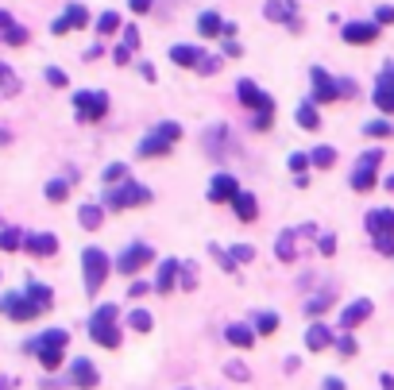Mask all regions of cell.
<instances>
[{
  "label": "cell",
  "instance_id": "obj_39",
  "mask_svg": "<svg viewBox=\"0 0 394 390\" xmlns=\"http://www.w3.org/2000/svg\"><path fill=\"white\" fill-rule=\"evenodd\" d=\"M20 89V78L8 70V62H0V93H16Z\"/></svg>",
  "mask_w": 394,
  "mask_h": 390
},
{
  "label": "cell",
  "instance_id": "obj_34",
  "mask_svg": "<svg viewBox=\"0 0 394 390\" xmlns=\"http://www.w3.org/2000/svg\"><path fill=\"white\" fill-rule=\"evenodd\" d=\"M364 136H371V139H390V136H394V124L383 120V116H379V120H367V124H364Z\"/></svg>",
  "mask_w": 394,
  "mask_h": 390
},
{
  "label": "cell",
  "instance_id": "obj_38",
  "mask_svg": "<svg viewBox=\"0 0 394 390\" xmlns=\"http://www.w3.org/2000/svg\"><path fill=\"white\" fill-rule=\"evenodd\" d=\"M209 255H213V259H217L220 267L228 271V275H232V271L240 267V263H236V259H232V255H228V252H225V247H220V244H209Z\"/></svg>",
  "mask_w": 394,
  "mask_h": 390
},
{
  "label": "cell",
  "instance_id": "obj_61",
  "mask_svg": "<svg viewBox=\"0 0 394 390\" xmlns=\"http://www.w3.org/2000/svg\"><path fill=\"white\" fill-rule=\"evenodd\" d=\"M379 383H383V390H394V375H383Z\"/></svg>",
  "mask_w": 394,
  "mask_h": 390
},
{
  "label": "cell",
  "instance_id": "obj_35",
  "mask_svg": "<svg viewBox=\"0 0 394 390\" xmlns=\"http://www.w3.org/2000/svg\"><path fill=\"white\" fill-rule=\"evenodd\" d=\"M23 247V232L20 228H4L0 232V252H20Z\"/></svg>",
  "mask_w": 394,
  "mask_h": 390
},
{
  "label": "cell",
  "instance_id": "obj_45",
  "mask_svg": "<svg viewBox=\"0 0 394 390\" xmlns=\"http://www.w3.org/2000/svg\"><path fill=\"white\" fill-rule=\"evenodd\" d=\"M225 375H228V379H236V383H248V379H251V371L244 367L240 360H232V363H228V367H225Z\"/></svg>",
  "mask_w": 394,
  "mask_h": 390
},
{
  "label": "cell",
  "instance_id": "obj_16",
  "mask_svg": "<svg viewBox=\"0 0 394 390\" xmlns=\"http://www.w3.org/2000/svg\"><path fill=\"white\" fill-rule=\"evenodd\" d=\"M70 383L73 386H81V390H93L97 383H101V375H97V367H93V360H73L70 363Z\"/></svg>",
  "mask_w": 394,
  "mask_h": 390
},
{
  "label": "cell",
  "instance_id": "obj_23",
  "mask_svg": "<svg viewBox=\"0 0 394 390\" xmlns=\"http://www.w3.org/2000/svg\"><path fill=\"white\" fill-rule=\"evenodd\" d=\"M294 244H298V228H282V232H278V240H275V255L282 263H294V259H298V247H294Z\"/></svg>",
  "mask_w": 394,
  "mask_h": 390
},
{
  "label": "cell",
  "instance_id": "obj_15",
  "mask_svg": "<svg viewBox=\"0 0 394 390\" xmlns=\"http://www.w3.org/2000/svg\"><path fill=\"white\" fill-rule=\"evenodd\" d=\"M236 194H240V182H236L232 174H213V178H209V201L213 205L232 201Z\"/></svg>",
  "mask_w": 394,
  "mask_h": 390
},
{
  "label": "cell",
  "instance_id": "obj_41",
  "mask_svg": "<svg viewBox=\"0 0 394 390\" xmlns=\"http://www.w3.org/2000/svg\"><path fill=\"white\" fill-rule=\"evenodd\" d=\"M286 167H290L294 174H306L309 167H314V162H309V151H294L290 159H286Z\"/></svg>",
  "mask_w": 394,
  "mask_h": 390
},
{
  "label": "cell",
  "instance_id": "obj_51",
  "mask_svg": "<svg viewBox=\"0 0 394 390\" xmlns=\"http://www.w3.org/2000/svg\"><path fill=\"white\" fill-rule=\"evenodd\" d=\"M147 290H155V282H143V278H139V282H131V286H128V297H143Z\"/></svg>",
  "mask_w": 394,
  "mask_h": 390
},
{
  "label": "cell",
  "instance_id": "obj_25",
  "mask_svg": "<svg viewBox=\"0 0 394 390\" xmlns=\"http://www.w3.org/2000/svg\"><path fill=\"white\" fill-rule=\"evenodd\" d=\"M256 329H251V325H244V321H236V325H228L225 329V340H228V344H232V348H251V344H256Z\"/></svg>",
  "mask_w": 394,
  "mask_h": 390
},
{
  "label": "cell",
  "instance_id": "obj_48",
  "mask_svg": "<svg viewBox=\"0 0 394 390\" xmlns=\"http://www.w3.org/2000/svg\"><path fill=\"white\" fill-rule=\"evenodd\" d=\"M270 124H275V109H259L256 120H251V128H256V131H267Z\"/></svg>",
  "mask_w": 394,
  "mask_h": 390
},
{
  "label": "cell",
  "instance_id": "obj_46",
  "mask_svg": "<svg viewBox=\"0 0 394 390\" xmlns=\"http://www.w3.org/2000/svg\"><path fill=\"white\" fill-rule=\"evenodd\" d=\"M178 275H182V290H197V267H193V263H182Z\"/></svg>",
  "mask_w": 394,
  "mask_h": 390
},
{
  "label": "cell",
  "instance_id": "obj_17",
  "mask_svg": "<svg viewBox=\"0 0 394 390\" xmlns=\"http://www.w3.org/2000/svg\"><path fill=\"white\" fill-rule=\"evenodd\" d=\"M23 252H31V255H54L59 252V236H54V232H28V236H23Z\"/></svg>",
  "mask_w": 394,
  "mask_h": 390
},
{
  "label": "cell",
  "instance_id": "obj_30",
  "mask_svg": "<svg viewBox=\"0 0 394 390\" xmlns=\"http://www.w3.org/2000/svg\"><path fill=\"white\" fill-rule=\"evenodd\" d=\"M220 28H225V20H220L217 12H201V16H197V31H201L205 39H209V35H220Z\"/></svg>",
  "mask_w": 394,
  "mask_h": 390
},
{
  "label": "cell",
  "instance_id": "obj_7",
  "mask_svg": "<svg viewBox=\"0 0 394 390\" xmlns=\"http://www.w3.org/2000/svg\"><path fill=\"white\" fill-rule=\"evenodd\" d=\"M73 112H78L81 124H97L109 116V93L105 89H81L73 93Z\"/></svg>",
  "mask_w": 394,
  "mask_h": 390
},
{
  "label": "cell",
  "instance_id": "obj_13",
  "mask_svg": "<svg viewBox=\"0 0 394 390\" xmlns=\"http://www.w3.org/2000/svg\"><path fill=\"white\" fill-rule=\"evenodd\" d=\"M236 97H240V105H248L251 112H259V109H275L270 93H263V89H259L251 78H240V81H236Z\"/></svg>",
  "mask_w": 394,
  "mask_h": 390
},
{
  "label": "cell",
  "instance_id": "obj_32",
  "mask_svg": "<svg viewBox=\"0 0 394 390\" xmlns=\"http://www.w3.org/2000/svg\"><path fill=\"white\" fill-rule=\"evenodd\" d=\"M117 31H124V20H120V12H105L101 20H97V35H117Z\"/></svg>",
  "mask_w": 394,
  "mask_h": 390
},
{
  "label": "cell",
  "instance_id": "obj_24",
  "mask_svg": "<svg viewBox=\"0 0 394 390\" xmlns=\"http://www.w3.org/2000/svg\"><path fill=\"white\" fill-rule=\"evenodd\" d=\"M294 120H298V128H306V131H317L321 128V112H317V101L309 97V101H302L298 109H294Z\"/></svg>",
  "mask_w": 394,
  "mask_h": 390
},
{
  "label": "cell",
  "instance_id": "obj_59",
  "mask_svg": "<svg viewBox=\"0 0 394 390\" xmlns=\"http://www.w3.org/2000/svg\"><path fill=\"white\" fill-rule=\"evenodd\" d=\"M321 386H325V390H348V386H344V379H336V375H328Z\"/></svg>",
  "mask_w": 394,
  "mask_h": 390
},
{
  "label": "cell",
  "instance_id": "obj_42",
  "mask_svg": "<svg viewBox=\"0 0 394 390\" xmlns=\"http://www.w3.org/2000/svg\"><path fill=\"white\" fill-rule=\"evenodd\" d=\"M333 344H336L340 355H356V336H352V329H344V336H336Z\"/></svg>",
  "mask_w": 394,
  "mask_h": 390
},
{
  "label": "cell",
  "instance_id": "obj_1",
  "mask_svg": "<svg viewBox=\"0 0 394 390\" xmlns=\"http://www.w3.org/2000/svg\"><path fill=\"white\" fill-rule=\"evenodd\" d=\"M51 305H54L51 286H43V282H35V278H31L20 294H4V297H0V313H4L8 321H35L39 313H47Z\"/></svg>",
  "mask_w": 394,
  "mask_h": 390
},
{
  "label": "cell",
  "instance_id": "obj_11",
  "mask_svg": "<svg viewBox=\"0 0 394 390\" xmlns=\"http://www.w3.org/2000/svg\"><path fill=\"white\" fill-rule=\"evenodd\" d=\"M309 85H314V101L317 105H328V101H336V97H340V81L333 78V73L328 70H321V66H314V70H309Z\"/></svg>",
  "mask_w": 394,
  "mask_h": 390
},
{
  "label": "cell",
  "instance_id": "obj_53",
  "mask_svg": "<svg viewBox=\"0 0 394 390\" xmlns=\"http://www.w3.org/2000/svg\"><path fill=\"white\" fill-rule=\"evenodd\" d=\"M317 252H321V255H333L336 252V236H317Z\"/></svg>",
  "mask_w": 394,
  "mask_h": 390
},
{
  "label": "cell",
  "instance_id": "obj_5",
  "mask_svg": "<svg viewBox=\"0 0 394 390\" xmlns=\"http://www.w3.org/2000/svg\"><path fill=\"white\" fill-rule=\"evenodd\" d=\"M151 201V189L147 186H139V182H112L109 189H105V197H101V205L105 209H136V205H147Z\"/></svg>",
  "mask_w": 394,
  "mask_h": 390
},
{
  "label": "cell",
  "instance_id": "obj_57",
  "mask_svg": "<svg viewBox=\"0 0 394 390\" xmlns=\"http://www.w3.org/2000/svg\"><path fill=\"white\" fill-rule=\"evenodd\" d=\"M124 47H131V51L139 47V31L136 28H124Z\"/></svg>",
  "mask_w": 394,
  "mask_h": 390
},
{
  "label": "cell",
  "instance_id": "obj_9",
  "mask_svg": "<svg viewBox=\"0 0 394 390\" xmlns=\"http://www.w3.org/2000/svg\"><path fill=\"white\" fill-rule=\"evenodd\" d=\"M151 259H155V247L151 244H128L124 252L117 255V271H120V275H139Z\"/></svg>",
  "mask_w": 394,
  "mask_h": 390
},
{
  "label": "cell",
  "instance_id": "obj_56",
  "mask_svg": "<svg viewBox=\"0 0 394 390\" xmlns=\"http://www.w3.org/2000/svg\"><path fill=\"white\" fill-rule=\"evenodd\" d=\"M128 58H131V47H124V43H120L117 51H112V62H117V66H124Z\"/></svg>",
  "mask_w": 394,
  "mask_h": 390
},
{
  "label": "cell",
  "instance_id": "obj_54",
  "mask_svg": "<svg viewBox=\"0 0 394 390\" xmlns=\"http://www.w3.org/2000/svg\"><path fill=\"white\" fill-rule=\"evenodd\" d=\"M240 54H244V47L236 43V35H232V39H225V58H240Z\"/></svg>",
  "mask_w": 394,
  "mask_h": 390
},
{
  "label": "cell",
  "instance_id": "obj_8",
  "mask_svg": "<svg viewBox=\"0 0 394 390\" xmlns=\"http://www.w3.org/2000/svg\"><path fill=\"white\" fill-rule=\"evenodd\" d=\"M379 162H383V151H379V147H371V151L359 155L356 170H352V189H359V194L375 189V174H379Z\"/></svg>",
  "mask_w": 394,
  "mask_h": 390
},
{
  "label": "cell",
  "instance_id": "obj_40",
  "mask_svg": "<svg viewBox=\"0 0 394 390\" xmlns=\"http://www.w3.org/2000/svg\"><path fill=\"white\" fill-rule=\"evenodd\" d=\"M124 178H128V162H109V167H105V186L124 182Z\"/></svg>",
  "mask_w": 394,
  "mask_h": 390
},
{
  "label": "cell",
  "instance_id": "obj_21",
  "mask_svg": "<svg viewBox=\"0 0 394 390\" xmlns=\"http://www.w3.org/2000/svg\"><path fill=\"white\" fill-rule=\"evenodd\" d=\"M232 213H236L244 224H251V220H259V201L248 194V189H240V194L232 197Z\"/></svg>",
  "mask_w": 394,
  "mask_h": 390
},
{
  "label": "cell",
  "instance_id": "obj_62",
  "mask_svg": "<svg viewBox=\"0 0 394 390\" xmlns=\"http://www.w3.org/2000/svg\"><path fill=\"white\" fill-rule=\"evenodd\" d=\"M0 390H12V379H0Z\"/></svg>",
  "mask_w": 394,
  "mask_h": 390
},
{
  "label": "cell",
  "instance_id": "obj_52",
  "mask_svg": "<svg viewBox=\"0 0 394 390\" xmlns=\"http://www.w3.org/2000/svg\"><path fill=\"white\" fill-rule=\"evenodd\" d=\"M375 23H379V28H387V23H394V8H390V4H383L379 12H375Z\"/></svg>",
  "mask_w": 394,
  "mask_h": 390
},
{
  "label": "cell",
  "instance_id": "obj_10",
  "mask_svg": "<svg viewBox=\"0 0 394 390\" xmlns=\"http://www.w3.org/2000/svg\"><path fill=\"white\" fill-rule=\"evenodd\" d=\"M371 101L379 112L394 116V62H387L379 70V78H375V89H371Z\"/></svg>",
  "mask_w": 394,
  "mask_h": 390
},
{
  "label": "cell",
  "instance_id": "obj_33",
  "mask_svg": "<svg viewBox=\"0 0 394 390\" xmlns=\"http://www.w3.org/2000/svg\"><path fill=\"white\" fill-rule=\"evenodd\" d=\"M309 162H314V167H321V170H328L336 162V147H328V143L314 147V151H309Z\"/></svg>",
  "mask_w": 394,
  "mask_h": 390
},
{
  "label": "cell",
  "instance_id": "obj_58",
  "mask_svg": "<svg viewBox=\"0 0 394 390\" xmlns=\"http://www.w3.org/2000/svg\"><path fill=\"white\" fill-rule=\"evenodd\" d=\"M151 4H155V0H128L131 12H151Z\"/></svg>",
  "mask_w": 394,
  "mask_h": 390
},
{
  "label": "cell",
  "instance_id": "obj_12",
  "mask_svg": "<svg viewBox=\"0 0 394 390\" xmlns=\"http://www.w3.org/2000/svg\"><path fill=\"white\" fill-rule=\"evenodd\" d=\"M379 23L375 20H352V23H344V43H352V47H367V43H375L379 39Z\"/></svg>",
  "mask_w": 394,
  "mask_h": 390
},
{
  "label": "cell",
  "instance_id": "obj_2",
  "mask_svg": "<svg viewBox=\"0 0 394 390\" xmlns=\"http://www.w3.org/2000/svg\"><path fill=\"white\" fill-rule=\"evenodd\" d=\"M66 344H70V333H66V329H47V333H39L35 340H28V348H23V352L39 355V363H43L47 371H59L62 367Z\"/></svg>",
  "mask_w": 394,
  "mask_h": 390
},
{
  "label": "cell",
  "instance_id": "obj_14",
  "mask_svg": "<svg viewBox=\"0 0 394 390\" xmlns=\"http://www.w3.org/2000/svg\"><path fill=\"white\" fill-rule=\"evenodd\" d=\"M263 16H267L270 23H286L290 31H302V20H298V12H294V0H267V4H263Z\"/></svg>",
  "mask_w": 394,
  "mask_h": 390
},
{
  "label": "cell",
  "instance_id": "obj_26",
  "mask_svg": "<svg viewBox=\"0 0 394 390\" xmlns=\"http://www.w3.org/2000/svg\"><path fill=\"white\" fill-rule=\"evenodd\" d=\"M367 232L371 236H383V232H394V209H371L367 213Z\"/></svg>",
  "mask_w": 394,
  "mask_h": 390
},
{
  "label": "cell",
  "instance_id": "obj_49",
  "mask_svg": "<svg viewBox=\"0 0 394 390\" xmlns=\"http://www.w3.org/2000/svg\"><path fill=\"white\" fill-rule=\"evenodd\" d=\"M232 259L236 263H251V259H256V247H251V244H236L232 247Z\"/></svg>",
  "mask_w": 394,
  "mask_h": 390
},
{
  "label": "cell",
  "instance_id": "obj_55",
  "mask_svg": "<svg viewBox=\"0 0 394 390\" xmlns=\"http://www.w3.org/2000/svg\"><path fill=\"white\" fill-rule=\"evenodd\" d=\"M336 81H340V97H356V81H352V78H336Z\"/></svg>",
  "mask_w": 394,
  "mask_h": 390
},
{
  "label": "cell",
  "instance_id": "obj_47",
  "mask_svg": "<svg viewBox=\"0 0 394 390\" xmlns=\"http://www.w3.org/2000/svg\"><path fill=\"white\" fill-rule=\"evenodd\" d=\"M375 240V252L379 255H394V232H383V236H371Z\"/></svg>",
  "mask_w": 394,
  "mask_h": 390
},
{
  "label": "cell",
  "instance_id": "obj_44",
  "mask_svg": "<svg viewBox=\"0 0 394 390\" xmlns=\"http://www.w3.org/2000/svg\"><path fill=\"white\" fill-rule=\"evenodd\" d=\"M220 62H225L220 54H205L201 62H197V73H205V78H209V73H217V70H220Z\"/></svg>",
  "mask_w": 394,
  "mask_h": 390
},
{
  "label": "cell",
  "instance_id": "obj_50",
  "mask_svg": "<svg viewBox=\"0 0 394 390\" xmlns=\"http://www.w3.org/2000/svg\"><path fill=\"white\" fill-rule=\"evenodd\" d=\"M47 81H51L54 89H62V85H66V81H70V78H66V70H59V66H51V70H47Z\"/></svg>",
  "mask_w": 394,
  "mask_h": 390
},
{
  "label": "cell",
  "instance_id": "obj_29",
  "mask_svg": "<svg viewBox=\"0 0 394 390\" xmlns=\"http://www.w3.org/2000/svg\"><path fill=\"white\" fill-rule=\"evenodd\" d=\"M333 297H336V286H325L317 297H309V302H306V313H309V317H321L328 305H333Z\"/></svg>",
  "mask_w": 394,
  "mask_h": 390
},
{
  "label": "cell",
  "instance_id": "obj_6",
  "mask_svg": "<svg viewBox=\"0 0 394 390\" xmlns=\"http://www.w3.org/2000/svg\"><path fill=\"white\" fill-rule=\"evenodd\" d=\"M109 271H112V259L101 247H85V252H81V282H85V294H97V290L105 286V278H109Z\"/></svg>",
  "mask_w": 394,
  "mask_h": 390
},
{
  "label": "cell",
  "instance_id": "obj_43",
  "mask_svg": "<svg viewBox=\"0 0 394 390\" xmlns=\"http://www.w3.org/2000/svg\"><path fill=\"white\" fill-rule=\"evenodd\" d=\"M0 43H12V47H23L28 43V31L20 28V23H12V28L4 31V39H0Z\"/></svg>",
  "mask_w": 394,
  "mask_h": 390
},
{
  "label": "cell",
  "instance_id": "obj_31",
  "mask_svg": "<svg viewBox=\"0 0 394 390\" xmlns=\"http://www.w3.org/2000/svg\"><path fill=\"white\" fill-rule=\"evenodd\" d=\"M278 313H270V309H263V313H256V333L259 336H270V333H278Z\"/></svg>",
  "mask_w": 394,
  "mask_h": 390
},
{
  "label": "cell",
  "instance_id": "obj_20",
  "mask_svg": "<svg viewBox=\"0 0 394 390\" xmlns=\"http://www.w3.org/2000/svg\"><path fill=\"white\" fill-rule=\"evenodd\" d=\"M201 47H190V43H174L170 47V62L182 66V70H197V62H201Z\"/></svg>",
  "mask_w": 394,
  "mask_h": 390
},
{
  "label": "cell",
  "instance_id": "obj_3",
  "mask_svg": "<svg viewBox=\"0 0 394 390\" xmlns=\"http://www.w3.org/2000/svg\"><path fill=\"white\" fill-rule=\"evenodd\" d=\"M178 139H182V124L162 120L159 128L151 131V136H143V139H139L136 155H139V159H162V155H170V147H174Z\"/></svg>",
  "mask_w": 394,
  "mask_h": 390
},
{
  "label": "cell",
  "instance_id": "obj_27",
  "mask_svg": "<svg viewBox=\"0 0 394 390\" xmlns=\"http://www.w3.org/2000/svg\"><path fill=\"white\" fill-rule=\"evenodd\" d=\"M333 329H325V325H309V333H306V348L309 352H325L328 344H333Z\"/></svg>",
  "mask_w": 394,
  "mask_h": 390
},
{
  "label": "cell",
  "instance_id": "obj_4",
  "mask_svg": "<svg viewBox=\"0 0 394 390\" xmlns=\"http://www.w3.org/2000/svg\"><path fill=\"white\" fill-rule=\"evenodd\" d=\"M89 336L101 348H120V309L117 305H97L89 317Z\"/></svg>",
  "mask_w": 394,
  "mask_h": 390
},
{
  "label": "cell",
  "instance_id": "obj_19",
  "mask_svg": "<svg viewBox=\"0 0 394 390\" xmlns=\"http://www.w3.org/2000/svg\"><path fill=\"white\" fill-rule=\"evenodd\" d=\"M371 297H356V302H348L344 305V313H340V329H356L359 321H367L371 317Z\"/></svg>",
  "mask_w": 394,
  "mask_h": 390
},
{
  "label": "cell",
  "instance_id": "obj_28",
  "mask_svg": "<svg viewBox=\"0 0 394 390\" xmlns=\"http://www.w3.org/2000/svg\"><path fill=\"white\" fill-rule=\"evenodd\" d=\"M78 220H81V228H89V232L101 228V224H105V205H81Z\"/></svg>",
  "mask_w": 394,
  "mask_h": 390
},
{
  "label": "cell",
  "instance_id": "obj_37",
  "mask_svg": "<svg viewBox=\"0 0 394 390\" xmlns=\"http://www.w3.org/2000/svg\"><path fill=\"white\" fill-rule=\"evenodd\" d=\"M66 197H70V186H66L62 178H54V182H47V201H66Z\"/></svg>",
  "mask_w": 394,
  "mask_h": 390
},
{
  "label": "cell",
  "instance_id": "obj_36",
  "mask_svg": "<svg viewBox=\"0 0 394 390\" xmlns=\"http://www.w3.org/2000/svg\"><path fill=\"white\" fill-rule=\"evenodd\" d=\"M128 325L136 329V333H151V329H155V317H151V313H147V309H131Z\"/></svg>",
  "mask_w": 394,
  "mask_h": 390
},
{
  "label": "cell",
  "instance_id": "obj_18",
  "mask_svg": "<svg viewBox=\"0 0 394 390\" xmlns=\"http://www.w3.org/2000/svg\"><path fill=\"white\" fill-rule=\"evenodd\" d=\"M89 23V12H85V4H70L66 8V12L59 16V20H54V35H66V31H78V28H85Z\"/></svg>",
  "mask_w": 394,
  "mask_h": 390
},
{
  "label": "cell",
  "instance_id": "obj_22",
  "mask_svg": "<svg viewBox=\"0 0 394 390\" xmlns=\"http://www.w3.org/2000/svg\"><path fill=\"white\" fill-rule=\"evenodd\" d=\"M178 267H182L178 259H162L159 263V275H155V290H159V294H170V290L178 286Z\"/></svg>",
  "mask_w": 394,
  "mask_h": 390
},
{
  "label": "cell",
  "instance_id": "obj_60",
  "mask_svg": "<svg viewBox=\"0 0 394 390\" xmlns=\"http://www.w3.org/2000/svg\"><path fill=\"white\" fill-rule=\"evenodd\" d=\"M139 73H143L147 81H155V66L151 62H139Z\"/></svg>",
  "mask_w": 394,
  "mask_h": 390
}]
</instances>
